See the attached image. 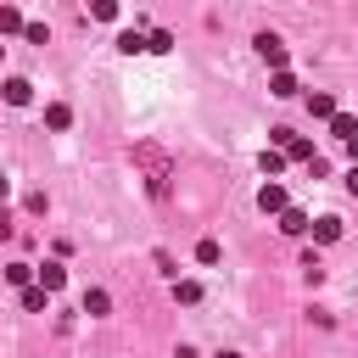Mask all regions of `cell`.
<instances>
[{"instance_id": "obj_27", "label": "cell", "mask_w": 358, "mask_h": 358, "mask_svg": "<svg viewBox=\"0 0 358 358\" xmlns=\"http://www.w3.org/2000/svg\"><path fill=\"white\" fill-rule=\"evenodd\" d=\"M213 358H241V352H213Z\"/></svg>"}, {"instance_id": "obj_9", "label": "cell", "mask_w": 358, "mask_h": 358, "mask_svg": "<svg viewBox=\"0 0 358 358\" xmlns=\"http://www.w3.org/2000/svg\"><path fill=\"white\" fill-rule=\"evenodd\" d=\"M84 313H90V319H106V313H112V296H106L101 285H95V291H84Z\"/></svg>"}, {"instance_id": "obj_23", "label": "cell", "mask_w": 358, "mask_h": 358, "mask_svg": "<svg viewBox=\"0 0 358 358\" xmlns=\"http://www.w3.org/2000/svg\"><path fill=\"white\" fill-rule=\"evenodd\" d=\"M17 235V224H11V213H6V201H0V241H11Z\"/></svg>"}, {"instance_id": "obj_11", "label": "cell", "mask_w": 358, "mask_h": 358, "mask_svg": "<svg viewBox=\"0 0 358 358\" xmlns=\"http://www.w3.org/2000/svg\"><path fill=\"white\" fill-rule=\"evenodd\" d=\"M285 162H291V157H285V151H280V145H263V157H257V168H263V173H268V179H274V173H280V168H285Z\"/></svg>"}, {"instance_id": "obj_4", "label": "cell", "mask_w": 358, "mask_h": 358, "mask_svg": "<svg viewBox=\"0 0 358 358\" xmlns=\"http://www.w3.org/2000/svg\"><path fill=\"white\" fill-rule=\"evenodd\" d=\"M308 224H313V218H308L302 207H285V213H280V235H291V241H296V235H308Z\"/></svg>"}, {"instance_id": "obj_1", "label": "cell", "mask_w": 358, "mask_h": 358, "mask_svg": "<svg viewBox=\"0 0 358 358\" xmlns=\"http://www.w3.org/2000/svg\"><path fill=\"white\" fill-rule=\"evenodd\" d=\"M257 207H263V213H274V218H280V213H285V207H291V196H285V185H280V179H263V190H257Z\"/></svg>"}, {"instance_id": "obj_16", "label": "cell", "mask_w": 358, "mask_h": 358, "mask_svg": "<svg viewBox=\"0 0 358 358\" xmlns=\"http://www.w3.org/2000/svg\"><path fill=\"white\" fill-rule=\"evenodd\" d=\"M22 28H28L22 11H17V6H0V39H6V34H22Z\"/></svg>"}, {"instance_id": "obj_24", "label": "cell", "mask_w": 358, "mask_h": 358, "mask_svg": "<svg viewBox=\"0 0 358 358\" xmlns=\"http://www.w3.org/2000/svg\"><path fill=\"white\" fill-rule=\"evenodd\" d=\"M347 196H358V162L347 168Z\"/></svg>"}, {"instance_id": "obj_25", "label": "cell", "mask_w": 358, "mask_h": 358, "mask_svg": "<svg viewBox=\"0 0 358 358\" xmlns=\"http://www.w3.org/2000/svg\"><path fill=\"white\" fill-rule=\"evenodd\" d=\"M6 196H11V179H6V173H0V201H6Z\"/></svg>"}, {"instance_id": "obj_12", "label": "cell", "mask_w": 358, "mask_h": 358, "mask_svg": "<svg viewBox=\"0 0 358 358\" xmlns=\"http://www.w3.org/2000/svg\"><path fill=\"white\" fill-rule=\"evenodd\" d=\"M45 302H50V291H45L39 280H34V285H22V308H28V313H45Z\"/></svg>"}, {"instance_id": "obj_10", "label": "cell", "mask_w": 358, "mask_h": 358, "mask_svg": "<svg viewBox=\"0 0 358 358\" xmlns=\"http://www.w3.org/2000/svg\"><path fill=\"white\" fill-rule=\"evenodd\" d=\"M45 129H73V106L50 101V106H45Z\"/></svg>"}, {"instance_id": "obj_22", "label": "cell", "mask_w": 358, "mask_h": 358, "mask_svg": "<svg viewBox=\"0 0 358 358\" xmlns=\"http://www.w3.org/2000/svg\"><path fill=\"white\" fill-rule=\"evenodd\" d=\"M90 17H101V22H112V17H117V0H90Z\"/></svg>"}, {"instance_id": "obj_26", "label": "cell", "mask_w": 358, "mask_h": 358, "mask_svg": "<svg viewBox=\"0 0 358 358\" xmlns=\"http://www.w3.org/2000/svg\"><path fill=\"white\" fill-rule=\"evenodd\" d=\"M347 157H352V162H358V134H352V140H347Z\"/></svg>"}, {"instance_id": "obj_19", "label": "cell", "mask_w": 358, "mask_h": 358, "mask_svg": "<svg viewBox=\"0 0 358 358\" xmlns=\"http://www.w3.org/2000/svg\"><path fill=\"white\" fill-rule=\"evenodd\" d=\"M6 280L11 285H34V263H6Z\"/></svg>"}, {"instance_id": "obj_14", "label": "cell", "mask_w": 358, "mask_h": 358, "mask_svg": "<svg viewBox=\"0 0 358 358\" xmlns=\"http://www.w3.org/2000/svg\"><path fill=\"white\" fill-rule=\"evenodd\" d=\"M330 134H336V140L347 145V140L358 134V117H347V112H336V117H330Z\"/></svg>"}, {"instance_id": "obj_5", "label": "cell", "mask_w": 358, "mask_h": 358, "mask_svg": "<svg viewBox=\"0 0 358 358\" xmlns=\"http://www.w3.org/2000/svg\"><path fill=\"white\" fill-rule=\"evenodd\" d=\"M268 95L291 101V95H296V73H291V67H274V78H268Z\"/></svg>"}, {"instance_id": "obj_2", "label": "cell", "mask_w": 358, "mask_h": 358, "mask_svg": "<svg viewBox=\"0 0 358 358\" xmlns=\"http://www.w3.org/2000/svg\"><path fill=\"white\" fill-rule=\"evenodd\" d=\"M252 45H257V56H263V62H268V67H285V56H291V50H285V39H280V34H257V39H252Z\"/></svg>"}, {"instance_id": "obj_18", "label": "cell", "mask_w": 358, "mask_h": 358, "mask_svg": "<svg viewBox=\"0 0 358 358\" xmlns=\"http://www.w3.org/2000/svg\"><path fill=\"white\" fill-rule=\"evenodd\" d=\"M285 157H291V162H313V157H319V151H313V145H308V140H302V134H296V140H291V145H285Z\"/></svg>"}, {"instance_id": "obj_3", "label": "cell", "mask_w": 358, "mask_h": 358, "mask_svg": "<svg viewBox=\"0 0 358 358\" xmlns=\"http://www.w3.org/2000/svg\"><path fill=\"white\" fill-rule=\"evenodd\" d=\"M0 95H6V106H28V101H34V84H28V78H6Z\"/></svg>"}, {"instance_id": "obj_28", "label": "cell", "mask_w": 358, "mask_h": 358, "mask_svg": "<svg viewBox=\"0 0 358 358\" xmlns=\"http://www.w3.org/2000/svg\"><path fill=\"white\" fill-rule=\"evenodd\" d=\"M0 56H6V45H0Z\"/></svg>"}, {"instance_id": "obj_13", "label": "cell", "mask_w": 358, "mask_h": 358, "mask_svg": "<svg viewBox=\"0 0 358 358\" xmlns=\"http://www.w3.org/2000/svg\"><path fill=\"white\" fill-rule=\"evenodd\" d=\"M145 50H151V56H168V50H173V34H168V28H151V34H145Z\"/></svg>"}, {"instance_id": "obj_15", "label": "cell", "mask_w": 358, "mask_h": 358, "mask_svg": "<svg viewBox=\"0 0 358 358\" xmlns=\"http://www.w3.org/2000/svg\"><path fill=\"white\" fill-rule=\"evenodd\" d=\"M173 302L196 308V302H201V285H196V280H173Z\"/></svg>"}, {"instance_id": "obj_17", "label": "cell", "mask_w": 358, "mask_h": 358, "mask_svg": "<svg viewBox=\"0 0 358 358\" xmlns=\"http://www.w3.org/2000/svg\"><path fill=\"white\" fill-rule=\"evenodd\" d=\"M117 50H123V56L145 50V34H140V28H123V34H117Z\"/></svg>"}, {"instance_id": "obj_21", "label": "cell", "mask_w": 358, "mask_h": 358, "mask_svg": "<svg viewBox=\"0 0 358 358\" xmlns=\"http://www.w3.org/2000/svg\"><path fill=\"white\" fill-rule=\"evenodd\" d=\"M224 252H218V241H196V263H218Z\"/></svg>"}, {"instance_id": "obj_20", "label": "cell", "mask_w": 358, "mask_h": 358, "mask_svg": "<svg viewBox=\"0 0 358 358\" xmlns=\"http://www.w3.org/2000/svg\"><path fill=\"white\" fill-rule=\"evenodd\" d=\"M22 39H28V45H50V28H45V22H28Z\"/></svg>"}, {"instance_id": "obj_8", "label": "cell", "mask_w": 358, "mask_h": 358, "mask_svg": "<svg viewBox=\"0 0 358 358\" xmlns=\"http://www.w3.org/2000/svg\"><path fill=\"white\" fill-rule=\"evenodd\" d=\"M34 280H39V285H45L50 296H56V291L67 285V268H62V263H45V268H34Z\"/></svg>"}, {"instance_id": "obj_6", "label": "cell", "mask_w": 358, "mask_h": 358, "mask_svg": "<svg viewBox=\"0 0 358 358\" xmlns=\"http://www.w3.org/2000/svg\"><path fill=\"white\" fill-rule=\"evenodd\" d=\"M308 112H313V117H324V123H330V117H336V112H341V106H336V95H330V90H313V95H308Z\"/></svg>"}, {"instance_id": "obj_7", "label": "cell", "mask_w": 358, "mask_h": 358, "mask_svg": "<svg viewBox=\"0 0 358 358\" xmlns=\"http://www.w3.org/2000/svg\"><path fill=\"white\" fill-rule=\"evenodd\" d=\"M308 229H313V241H319V246H330V241H341V218H330V213H324V218H313Z\"/></svg>"}]
</instances>
